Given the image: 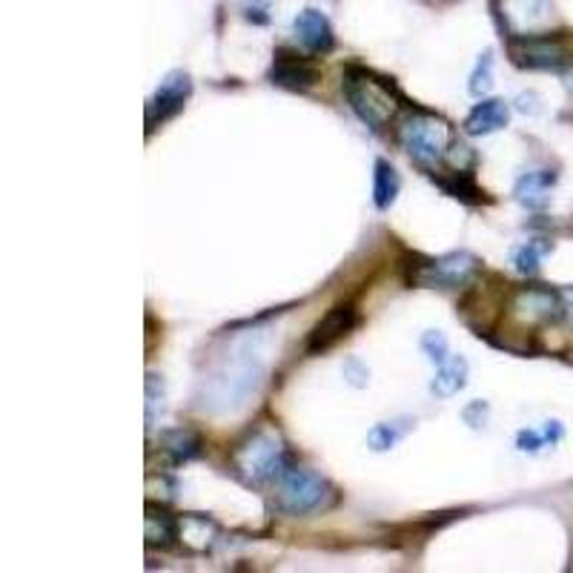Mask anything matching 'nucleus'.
Here are the masks:
<instances>
[{
    "label": "nucleus",
    "instance_id": "1",
    "mask_svg": "<svg viewBox=\"0 0 573 573\" xmlns=\"http://www.w3.org/2000/svg\"><path fill=\"white\" fill-rule=\"evenodd\" d=\"M344 96H347V104L356 112L358 120L367 124L373 132L387 127L398 110V98L393 92L391 80L379 78L373 72L358 69V66H351L344 75Z\"/></svg>",
    "mask_w": 573,
    "mask_h": 573
},
{
    "label": "nucleus",
    "instance_id": "2",
    "mask_svg": "<svg viewBox=\"0 0 573 573\" xmlns=\"http://www.w3.org/2000/svg\"><path fill=\"white\" fill-rule=\"evenodd\" d=\"M232 468L250 485H264V482H279L286 470L295 468L284 442L270 430H258L235 447L232 454Z\"/></svg>",
    "mask_w": 573,
    "mask_h": 573
},
{
    "label": "nucleus",
    "instance_id": "3",
    "mask_svg": "<svg viewBox=\"0 0 573 573\" xmlns=\"http://www.w3.org/2000/svg\"><path fill=\"white\" fill-rule=\"evenodd\" d=\"M398 143L419 167L430 169L447 158V152L454 147V136L445 118H438L433 112L413 110L398 120Z\"/></svg>",
    "mask_w": 573,
    "mask_h": 573
},
{
    "label": "nucleus",
    "instance_id": "4",
    "mask_svg": "<svg viewBox=\"0 0 573 573\" xmlns=\"http://www.w3.org/2000/svg\"><path fill=\"white\" fill-rule=\"evenodd\" d=\"M335 501V487L313 470L290 468L276 482V505L286 517H310Z\"/></svg>",
    "mask_w": 573,
    "mask_h": 573
},
{
    "label": "nucleus",
    "instance_id": "5",
    "mask_svg": "<svg viewBox=\"0 0 573 573\" xmlns=\"http://www.w3.org/2000/svg\"><path fill=\"white\" fill-rule=\"evenodd\" d=\"M479 262L476 255L468 250L459 253L438 255V258H428V262L416 264L410 272V284L416 286H438V290H459L468 284L476 272Z\"/></svg>",
    "mask_w": 573,
    "mask_h": 573
},
{
    "label": "nucleus",
    "instance_id": "6",
    "mask_svg": "<svg viewBox=\"0 0 573 573\" xmlns=\"http://www.w3.org/2000/svg\"><path fill=\"white\" fill-rule=\"evenodd\" d=\"M565 298L548 286H519L510 295V313L525 324H548L565 316Z\"/></svg>",
    "mask_w": 573,
    "mask_h": 573
},
{
    "label": "nucleus",
    "instance_id": "7",
    "mask_svg": "<svg viewBox=\"0 0 573 573\" xmlns=\"http://www.w3.org/2000/svg\"><path fill=\"white\" fill-rule=\"evenodd\" d=\"M190 96H192L190 75H187L183 69L169 72L167 78L161 80V87L155 89L150 106H147V127L155 129V127H161V124H167L169 118H176Z\"/></svg>",
    "mask_w": 573,
    "mask_h": 573
},
{
    "label": "nucleus",
    "instance_id": "8",
    "mask_svg": "<svg viewBox=\"0 0 573 573\" xmlns=\"http://www.w3.org/2000/svg\"><path fill=\"white\" fill-rule=\"evenodd\" d=\"M510 55L527 69H557L568 61V47L559 38L545 35H522L510 43Z\"/></svg>",
    "mask_w": 573,
    "mask_h": 573
},
{
    "label": "nucleus",
    "instance_id": "9",
    "mask_svg": "<svg viewBox=\"0 0 573 573\" xmlns=\"http://www.w3.org/2000/svg\"><path fill=\"white\" fill-rule=\"evenodd\" d=\"M358 324V313L353 304H335L333 310L327 313L324 319L319 324L313 327L310 339H307V353L319 356V353H327L330 347L342 342L344 335H351Z\"/></svg>",
    "mask_w": 573,
    "mask_h": 573
},
{
    "label": "nucleus",
    "instance_id": "10",
    "mask_svg": "<svg viewBox=\"0 0 573 573\" xmlns=\"http://www.w3.org/2000/svg\"><path fill=\"white\" fill-rule=\"evenodd\" d=\"M293 33L298 38L307 52L313 55H327L333 52L335 47V35H333V24L327 21V15H321L319 9H302L293 21Z\"/></svg>",
    "mask_w": 573,
    "mask_h": 573
},
{
    "label": "nucleus",
    "instance_id": "11",
    "mask_svg": "<svg viewBox=\"0 0 573 573\" xmlns=\"http://www.w3.org/2000/svg\"><path fill=\"white\" fill-rule=\"evenodd\" d=\"M501 9L519 35H539L553 21L550 0H501Z\"/></svg>",
    "mask_w": 573,
    "mask_h": 573
},
{
    "label": "nucleus",
    "instance_id": "12",
    "mask_svg": "<svg viewBox=\"0 0 573 573\" xmlns=\"http://www.w3.org/2000/svg\"><path fill=\"white\" fill-rule=\"evenodd\" d=\"M270 80L276 87L293 89V92H307V89L319 84L321 72L313 64H307V61H298L293 55H279L270 69Z\"/></svg>",
    "mask_w": 573,
    "mask_h": 573
},
{
    "label": "nucleus",
    "instance_id": "13",
    "mask_svg": "<svg viewBox=\"0 0 573 573\" xmlns=\"http://www.w3.org/2000/svg\"><path fill=\"white\" fill-rule=\"evenodd\" d=\"M510 106L499 98H482L464 118V132L468 136H494L499 129L508 127Z\"/></svg>",
    "mask_w": 573,
    "mask_h": 573
},
{
    "label": "nucleus",
    "instance_id": "14",
    "mask_svg": "<svg viewBox=\"0 0 573 573\" xmlns=\"http://www.w3.org/2000/svg\"><path fill=\"white\" fill-rule=\"evenodd\" d=\"M557 183V173L553 169H531L517 178L513 195L519 204H525L527 209H542L550 201V190Z\"/></svg>",
    "mask_w": 573,
    "mask_h": 573
},
{
    "label": "nucleus",
    "instance_id": "15",
    "mask_svg": "<svg viewBox=\"0 0 573 573\" xmlns=\"http://www.w3.org/2000/svg\"><path fill=\"white\" fill-rule=\"evenodd\" d=\"M470 367L462 356H450L445 365L436 367V375H433V382H430V393L436 398H454L456 393L464 391V384H468Z\"/></svg>",
    "mask_w": 573,
    "mask_h": 573
},
{
    "label": "nucleus",
    "instance_id": "16",
    "mask_svg": "<svg viewBox=\"0 0 573 573\" xmlns=\"http://www.w3.org/2000/svg\"><path fill=\"white\" fill-rule=\"evenodd\" d=\"M161 450L167 454L169 464L192 462L201 454V438L192 430H164L161 433Z\"/></svg>",
    "mask_w": 573,
    "mask_h": 573
},
{
    "label": "nucleus",
    "instance_id": "17",
    "mask_svg": "<svg viewBox=\"0 0 573 573\" xmlns=\"http://www.w3.org/2000/svg\"><path fill=\"white\" fill-rule=\"evenodd\" d=\"M181 525H178L176 517H169L167 510L161 508H147V545L150 548H173L176 539L181 534Z\"/></svg>",
    "mask_w": 573,
    "mask_h": 573
},
{
    "label": "nucleus",
    "instance_id": "18",
    "mask_svg": "<svg viewBox=\"0 0 573 573\" xmlns=\"http://www.w3.org/2000/svg\"><path fill=\"white\" fill-rule=\"evenodd\" d=\"M398 190H402V178H398L396 167L384 158L375 161V173H373L375 209H391L398 199Z\"/></svg>",
    "mask_w": 573,
    "mask_h": 573
},
{
    "label": "nucleus",
    "instance_id": "19",
    "mask_svg": "<svg viewBox=\"0 0 573 573\" xmlns=\"http://www.w3.org/2000/svg\"><path fill=\"white\" fill-rule=\"evenodd\" d=\"M565 436V428L562 422H545L539 430L525 428L517 433V450L519 454H539L545 447H557Z\"/></svg>",
    "mask_w": 573,
    "mask_h": 573
},
{
    "label": "nucleus",
    "instance_id": "20",
    "mask_svg": "<svg viewBox=\"0 0 573 573\" xmlns=\"http://www.w3.org/2000/svg\"><path fill=\"white\" fill-rule=\"evenodd\" d=\"M413 428V419H393V422L373 424V430L367 433V447H370L373 454H387V450H393Z\"/></svg>",
    "mask_w": 573,
    "mask_h": 573
},
{
    "label": "nucleus",
    "instance_id": "21",
    "mask_svg": "<svg viewBox=\"0 0 573 573\" xmlns=\"http://www.w3.org/2000/svg\"><path fill=\"white\" fill-rule=\"evenodd\" d=\"M433 181H436L450 199H459L464 201V204H482V201H487L485 190H479L476 181L470 178V173H462V169H450L447 176H433Z\"/></svg>",
    "mask_w": 573,
    "mask_h": 573
},
{
    "label": "nucleus",
    "instance_id": "22",
    "mask_svg": "<svg viewBox=\"0 0 573 573\" xmlns=\"http://www.w3.org/2000/svg\"><path fill=\"white\" fill-rule=\"evenodd\" d=\"M491 87H494V52L485 49V52L479 55L473 72H470L468 89L473 98H485L487 92H491Z\"/></svg>",
    "mask_w": 573,
    "mask_h": 573
},
{
    "label": "nucleus",
    "instance_id": "23",
    "mask_svg": "<svg viewBox=\"0 0 573 573\" xmlns=\"http://www.w3.org/2000/svg\"><path fill=\"white\" fill-rule=\"evenodd\" d=\"M550 244H536V241H527L522 247L513 250V267L519 272H525V276H536L539 272L542 255L548 253Z\"/></svg>",
    "mask_w": 573,
    "mask_h": 573
},
{
    "label": "nucleus",
    "instance_id": "24",
    "mask_svg": "<svg viewBox=\"0 0 573 573\" xmlns=\"http://www.w3.org/2000/svg\"><path fill=\"white\" fill-rule=\"evenodd\" d=\"M422 351L424 356L433 361V365H445L447 358H450V344H447L445 333L442 330H428V333L422 335Z\"/></svg>",
    "mask_w": 573,
    "mask_h": 573
},
{
    "label": "nucleus",
    "instance_id": "25",
    "mask_svg": "<svg viewBox=\"0 0 573 573\" xmlns=\"http://www.w3.org/2000/svg\"><path fill=\"white\" fill-rule=\"evenodd\" d=\"M158 405H164V387H158V375H152L147 379V419H155V410Z\"/></svg>",
    "mask_w": 573,
    "mask_h": 573
},
{
    "label": "nucleus",
    "instance_id": "26",
    "mask_svg": "<svg viewBox=\"0 0 573 573\" xmlns=\"http://www.w3.org/2000/svg\"><path fill=\"white\" fill-rule=\"evenodd\" d=\"M487 416H491V407H487L485 402H473V405H468V407H464V410H462V419H464V422H468L473 430L485 428Z\"/></svg>",
    "mask_w": 573,
    "mask_h": 573
},
{
    "label": "nucleus",
    "instance_id": "27",
    "mask_svg": "<svg viewBox=\"0 0 573 573\" xmlns=\"http://www.w3.org/2000/svg\"><path fill=\"white\" fill-rule=\"evenodd\" d=\"M517 110L531 112V115H539V112H542L539 96H534V92H531V96H519L517 98Z\"/></svg>",
    "mask_w": 573,
    "mask_h": 573
},
{
    "label": "nucleus",
    "instance_id": "28",
    "mask_svg": "<svg viewBox=\"0 0 573 573\" xmlns=\"http://www.w3.org/2000/svg\"><path fill=\"white\" fill-rule=\"evenodd\" d=\"M565 80H568V89H571V92H573V69L568 72V78Z\"/></svg>",
    "mask_w": 573,
    "mask_h": 573
}]
</instances>
